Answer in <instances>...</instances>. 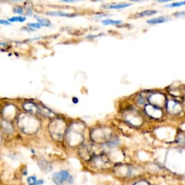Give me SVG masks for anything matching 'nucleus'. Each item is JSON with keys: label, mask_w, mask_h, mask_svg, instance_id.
<instances>
[{"label": "nucleus", "mask_w": 185, "mask_h": 185, "mask_svg": "<svg viewBox=\"0 0 185 185\" xmlns=\"http://www.w3.org/2000/svg\"><path fill=\"white\" fill-rule=\"evenodd\" d=\"M134 185H149L146 182H138L135 183Z\"/></svg>", "instance_id": "dca6fc26"}, {"label": "nucleus", "mask_w": 185, "mask_h": 185, "mask_svg": "<svg viewBox=\"0 0 185 185\" xmlns=\"http://www.w3.org/2000/svg\"><path fill=\"white\" fill-rule=\"evenodd\" d=\"M145 111L147 115L153 118H155V119L161 117V114H162L161 109H158L156 106L153 105V104H147L145 106Z\"/></svg>", "instance_id": "7ed1b4c3"}, {"label": "nucleus", "mask_w": 185, "mask_h": 185, "mask_svg": "<svg viewBox=\"0 0 185 185\" xmlns=\"http://www.w3.org/2000/svg\"><path fill=\"white\" fill-rule=\"evenodd\" d=\"M36 19L37 20H38V22L40 23L42 26H49V25H51V22L49 20L38 18V17H36Z\"/></svg>", "instance_id": "9b49d317"}, {"label": "nucleus", "mask_w": 185, "mask_h": 185, "mask_svg": "<svg viewBox=\"0 0 185 185\" xmlns=\"http://www.w3.org/2000/svg\"><path fill=\"white\" fill-rule=\"evenodd\" d=\"M175 15H176V17H179V16H181V15H185V13H176L175 14Z\"/></svg>", "instance_id": "6ab92c4d"}, {"label": "nucleus", "mask_w": 185, "mask_h": 185, "mask_svg": "<svg viewBox=\"0 0 185 185\" xmlns=\"http://www.w3.org/2000/svg\"><path fill=\"white\" fill-rule=\"evenodd\" d=\"M102 23L103 25H120L122 23L121 20H114L111 19H106L102 20Z\"/></svg>", "instance_id": "6e6552de"}, {"label": "nucleus", "mask_w": 185, "mask_h": 185, "mask_svg": "<svg viewBox=\"0 0 185 185\" xmlns=\"http://www.w3.org/2000/svg\"><path fill=\"white\" fill-rule=\"evenodd\" d=\"M27 26L31 27H35V28H40L42 25H41L39 23H30L27 24Z\"/></svg>", "instance_id": "4468645a"}, {"label": "nucleus", "mask_w": 185, "mask_h": 185, "mask_svg": "<svg viewBox=\"0 0 185 185\" xmlns=\"http://www.w3.org/2000/svg\"><path fill=\"white\" fill-rule=\"evenodd\" d=\"M184 5H185V1H183V2H174V3L170 4V5H165V7H180V6Z\"/></svg>", "instance_id": "ddd939ff"}, {"label": "nucleus", "mask_w": 185, "mask_h": 185, "mask_svg": "<svg viewBox=\"0 0 185 185\" xmlns=\"http://www.w3.org/2000/svg\"><path fill=\"white\" fill-rule=\"evenodd\" d=\"M23 106L26 111L31 112V113L40 111V109L38 108V106H37L35 103H31V102H27V103L23 104Z\"/></svg>", "instance_id": "39448f33"}, {"label": "nucleus", "mask_w": 185, "mask_h": 185, "mask_svg": "<svg viewBox=\"0 0 185 185\" xmlns=\"http://www.w3.org/2000/svg\"><path fill=\"white\" fill-rule=\"evenodd\" d=\"M70 174L66 171H61L60 172L54 173L52 175V180L56 184H61L66 182L70 178Z\"/></svg>", "instance_id": "f03ea898"}, {"label": "nucleus", "mask_w": 185, "mask_h": 185, "mask_svg": "<svg viewBox=\"0 0 185 185\" xmlns=\"http://www.w3.org/2000/svg\"><path fill=\"white\" fill-rule=\"evenodd\" d=\"M48 15H52V16H60V17H73L77 16L76 14H70L65 13L62 11H51L46 13Z\"/></svg>", "instance_id": "20e7f679"}, {"label": "nucleus", "mask_w": 185, "mask_h": 185, "mask_svg": "<svg viewBox=\"0 0 185 185\" xmlns=\"http://www.w3.org/2000/svg\"><path fill=\"white\" fill-rule=\"evenodd\" d=\"M157 13L156 10H145L139 14V16L144 17V16H151V15H155Z\"/></svg>", "instance_id": "9d476101"}, {"label": "nucleus", "mask_w": 185, "mask_h": 185, "mask_svg": "<svg viewBox=\"0 0 185 185\" xmlns=\"http://www.w3.org/2000/svg\"><path fill=\"white\" fill-rule=\"evenodd\" d=\"M25 20H26V17H23V16H15V17H10V18H9V21H10V22L23 23Z\"/></svg>", "instance_id": "1a4fd4ad"}, {"label": "nucleus", "mask_w": 185, "mask_h": 185, "mask_svg": "<svg viewBox=\"0 0 185 185\" xmlns=\"http://www.w3.org/2000/svg\"><path fill=\"white\" fill-rule=\"evenodd\" d=\"M13 11L15 13L17 14H23V8L21 7H16L13 9Z\"/></svg>", "instance_id": "2eb2a0df"}, {"label": "nucleus", "mask_w": 185, "mask_h": 185, "mask_svg": "<svg viewBox=\"0 0 185 185\" xmlns=\"http://www.w3.org/2000/svg\"><path fill=\"white\" fill-rule=\"evenodd\" d=\"M24 117H20L19 119L18 125L20 128L27 134L35 132L39 127V122L34 117L23 115Z\"/></svg>", "instance_id": "f257e3e1"}, {"label": "nucleus", "mask_w": 185, "mask_h": 185, "mask_svg": "<svg viewBox=\"0 0 185 185\" xmlns=\"http://www.w3.org/2000/svg\"><path fill=\"white\" fill-rule=\"evenodd\" d=\"M167 20L166 18L163 17H155V18H152L148 20L147 21V23L149 24H158V23H162L166 22Z\"/></svg>", "instance_id": "0eeeda50"}, {"label": "nucleus", "mask_w": 185, "mask_h": 185, "mask_svg": "<svg viewBox=\"0 0 185 185\" xmlns=\"http://www.w3.org/2000/svg\"><path fill=\"white\" fill-rule=\"evenodd\" d=\"M0 23H1V24H4V25H10V23H9L8 21L4 20H2V19L0 20Z\"/></svg>", "instance_id": "f3484780"}, {"label": "nucleus", "mask_w": 185, "mask_h": 185, "mask_svg": "<svg viewBox=\"0 0 185 185\" xmlns=\"http://www.w3.org/2000/svg\"><path fill=\"white\" fill-rule=\"evenodd\" d=\"M131 4L127 3H120V4H116V5H103L104 8H109V9H123L126 8V7H129L131 6Z\"/></svg>", "instance_id": "423d86ee"}, {"label": "nucleus", "mask_w": 185, "mask_h": 185, "mask_svg": "<svg viewBox=\"0 0 185 185\" xmlns=\"http://www.w3.org/2000/svg\"><path fill=\"white\" fill-rule=\"evenodd\" d=\"M78 98H72V102H73L74 103H78Z\"/></svg>", "instance_id": "a211bd4d"}, {"label": "nucleus", "mask_w": 185, "mask_h": 185, "mask_svg": "<svg viewBox=\"0 0 185 185\" xmlns=\"http://www.w3.org/2000/svg\"><path fill=\"white\" fill-rule=\"evenodd\" d=\"M27 183L28 185H37L38 182H37L36 177L35 176H30L27 178Z\"/></svg>", "instance_id": "f8f14e48"}]
</instances>
